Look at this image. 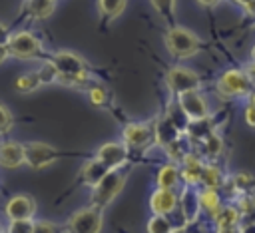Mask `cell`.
Wrapping results in <instances>:
<instances>
[{
	"label": "cell",
	"mask_w": 255,
	"mask_h": 233,
	"mask_svg": "<svg viewBox=\"0 0 255 233\" xmlns=\"http://www.w3.org/2000/svg\"><path fill=\"white\" fill-rule=\"evenodd\" d=\"M58 72V82L66 84V86H82L88 82V66L86 62L68 50L56 52L50 60Z\"/></svg>",
	"instance_id": "1"
},
{
	"label": "cell",
	"mask_w": 255,
	"mask_h": 233,
	"mask_svg": "<svg viewBox=\"0 0 255 233\" xmlns=\"http://www.w3.org/2000/svg\"><path fill=\"white\" fill-rule=\"evenodd\" d=\"M165 46L171 56L189 58L199 50V40L191 30L181 28V26H171L165 34Z\"/></svg>",
	"instance_id": "2"
},
{
	"label": "cell",
	"mask_w": 255,
	"mask_h": 233,
	"mask_svg": "<svg viewBox=\"0 0 255 233\" xmlns=\"http://www.w3.org/2000/svg\"><path fill=\"white\" fill-rule=\"evenodd\" d=\"M6 50H8V56L20 58V60H30V58H38L42 54V42L32 32L20 30L10 36Z\"/></svg>",
	"instance_id": "3"
},
{
	"label": "cell",
	"mask_w": 255,
	"mask_h": 233,
	"mask_svg": "<svg viewBox=\"0 0 255 233\" xmlns=\"http://www.w3.org/2000/svg\"><path fill=\"white\" fill-rule=\"evenodd\" d=\"M102 223H104L102 209L90 205V207H84V209L76 211L68 219L66 233H100Z\"/></svg>",
	"instance_id": "4"
},
{
	"label": "cell",
	"mask_w": 255,
	"mask_h": 233,
	"mask_svg": "<svg viewBox=\"0 0 255 233\" xmlns=\"http://www.w3.org/2000/svg\"><path fill=\"white\" fill-rule=\"evenodd\" d=\"M124 187V175L116 169L110 171L94 189H92V205L98 209H104L106 205H110L114 201V197L122 191Z\"/></svg>",
	"instance_id": "5"
},
{
	"label": "cell",
	"mask_w": 255,
	"mask_h": 233,
	"mask_svg": "<svg viewBox=\"0 0 255 233\" xmlns=\"http://www.w3.org/2000/svg\"><path fill=\"white\" fill-rule=\"evenodd\" d=\"M58 157H60L58 149L52 147L50 143H44V141H28V143H24V159H26V165H30L32 169L48 167Z\"/></svg>",
	"instance_id": "6"
},
{
	"label": "cell",
	"mask_w": 255,
	"mask_h": 233,
	"mask_svg": "<svg viewBox=\"0 0 255 233\" xmlns=\"http://www.w3.org/2000/svg\"><path fill=\"white\" fill-rule=\"evenodd\" d=\"M165 82H167V88L175 96H181L187 92H197V88H199V76L187 68H181V66L171 68L165 76Z\"/></svg>",
	"instance_id": "7"
},
{
	"label": "cell",
	"mask_w": 255,
	"mask_h": 233,
	"mask_svg": "<svg viewBox=\"0 0 255 233\" xmlns=\"http://www.w3.org/2000/svg\"><path fill=\"white\" fill-rule=\"evenodd\" d=\"M249 86H251V82L243 70H227L217 82V92L223 98H233V96L247 94Z\"/></svg>",
	"instance_id": "8"
},
{
	"label": "cell",
	"mask_w": 255,
	"mask_h": 233,
	"mask_svg": "<svg viewBox=\"0 0 255 233\" xmlns=\"http://www.w3.org/2000/svg\"><path fill=\"white\" fill-rule=\"evenodd\" d=\"M4 213H6V217L10 221L32 219L34 213H36V201H34V197H30L26 193H18V195L8 199V203L4 207Z\"/></svg>",
	"instance_id": "9"
},
{
	"label": "cell",
	"mask_w": 255,
	"mask_h": 233,
	"mask_svg": "<svg viewBox=\"0 0 255 233\" xmlns=\"http://www.w3.org/2000/svg\"><path fill=\"white\" fill-rule=\"evenodd\" d=\"M177 104L181 108V112L185 114V117L189 121H199V119H205L207 117V104L203 102V98L197 94V92H187V94H181L177 98Z\"/></svg>",
	"instance_id": "10"
},
{
	"label": "cell",
	"mask_w": 255,
	"mask_h": 233,
	"mask_svg": "<svg viewBox=\"0 0 255 233\" xmlns=\"http://www.w3.org/2000/svg\"><path fill=\"white\" fill-rule=\"evenodd\" d=\"M96 159H100L110 171H116L118 167H122V165L128 161V149H126V145H122V143L108 141V143H104V145L98 149Z\"/></svg>",
	"instance_id": "11"
},
{
	"label": "cell",
	"mask_w": 255,
	"mask_h": 233,
	"mask_svg": "<svg viewBox=\"0 0 255 233\" xmlns=\"http://www.w3.org/2000/svg\"><path fill=\"white\" fill-rule=\"evenodd\" d=\"M179 203V197L173 189H155L149 197V207L153 211V215H169Z\"/></svg>",
	"instance_id": "12"
},
{
	"label": "cell",
	"mask_w": 255,
	"mask_h": 233,
	"mask_svg": "<svg viewBox=\"0 0 255 233\" xmlns=\"http://www.w3.org/2000/svg\"><path fill=\"white\" fill-rule=\"evenodd\" d=\"M24 143L18 141H0V167L16 169L24 165Z\"/></svg>",
	"instance_id": "13"
},
{
	"label": "cell",
	"mask_w": 255,
	"mask_h": 233,
	"mask_svg": "<svg viewBox=\"0 0 255 233\" xmlns=\"http://www.w3.org/2000/svg\"><path fill=\"white\" fill-rule=\"evenodd\" d=\"M151 137H153V131L145 123H128L124 127V141H126V145H129L133 149L147 145L151 141Z\"/></svg>",
	"instance_id": "14"
},
{
	"label": "cell",
	"mask_w": 255,
	"mask_h": 233,
	"mask_svg": "<svg viewBox=\"0 0 255 233\" xmlns=\"http://www.w3.org/2000/svg\"><path fill=\"white\" fill-rule=\"evenodd\" d=\"M108 173H110V169H108L100 159H96V157H94V159H90V161L82 167L80 177H82V181H84L86 185H90V187L94 189V187H96V185H98V183H100Z\"/></svg>",
	"instance_id": "15"
},
{
	"label": "cell",
	"mask_w": 255,
	"mask_h": 233,
	"mask_svg": "<svg viewBox=\"0 0 255 233\" xmlns=\"http://www.w3.org/2000/svg\"><path fill=\"white\" fill-rule=\"evenodd\" d=\"M201 169H203V163L199 161L197 155L193 153H187L181 161V169H179V175L183 177V181L187 185H195L201 181Z\"/></svg>",
	"instance_id": "16"
},
{
	"label": "cell",
	"mask_w": 255,
	"mask_h": 233,
	"mask_svg": "<svg viewBox=\"0 0 255 233\" xmlns=\"http://www.w3.org/2000/svg\"><path fill=\"white\" fill-rule=\"evenodd\" d=\"M177 205H179V209H181V213H183L185 223L195 221L197 215H199V211H201V207H199V195L193 193L189 187L183 189V193L179 195V203H177Z\"/></svg>",
	"instance_id": "17"
},
{
	"label": "cell",
	"mask_w": 255,
	"mask_h": 233,
	"mask_svg": "<svg viewBox=\"0 0 255 233\" xmlns=\"http://www.w3.org/2000/svg\"><path fill=\"white\" fill-rule=\"evenodd\" d=\"M179 129L167 119V117H161L159 121H157V125H155V139H157V143L159 145H163V147H169L171 143H175L177 139H179Z\"/></svg>",
	"instance_id": "18"
},
{
	"label": "cell",
	"mask_w": 255,
	"mask_h": 233,
	"mask_svg": "<svg viewBox=\"0 0 255 233\" xmlns=\"http://www.w3.org/2000/svg\"><path fill=\"white\" fill-rule=\"evenodd\" d=\"M179 167L175 163H165L163 167H159L157 175H155V183L159 189H173L179 181Z\"/></svg>",
	"instance_id": "19"
},
{
	"label": "cell",
	"mask_w": 255,
	"mask_h": 233,
	"mask_svg": "<svg viewBox=\"0 0 255 233\" xmlns=\"http://www.w3.org/2000/svg\"><path fill=\"white\" fill-rule=\"evenodd\" d=\"M56 8V0H26L24 2V10L36 18V20H44L48 18Z\"/></svg>",
	"instance_id": "20"
},
{
	"label": "cell",
	"mask_w": 255,
	"mask_h": 233,
	"mask_svg": "<svg viewBox=\"0 0 255 233\" xmlns=\"http://www.w3.org/2000/svg\"><path fill=\"white\" fill-rule=\"evenodd\" d=\"M199 195V207L203 211H207L211 217H215L221 209V197L217 193V189H209V187H203V191L197 193Z\"/></svg>",
	"instance_id": "21"
},
{
	"label": "cell",
	"mask_w": 255,
	"mask_h": 233,
	"mask_svg": "<svg viewBox=\"0 0 255 233\" xmlns=\"http://www.w3.org/2000/svg\"><path fill=\"white\" fill-rule=\"evenodd\" d=\"M239 217H241V213L237 207H221L213 219H215L217 229H227V227H237Z\"/></svg>",
	"instance_id": "22"
},
{
	"label": "cell",
	"mask_w": 255,
	"mask_h": 233,
	"mask_svg": "<svg viewBox=\"0 0 255 233\" xmlns=\"http://www.w3.org/2000/svg\"><path fill=\"white\" fill-rule=\"evenodd\" d=\"M14 86H16V90H18L20 94H28V92H34V90H38V88L42 86V80H40L38 72H28V74H22V76H18Z\"/></svg>",
	"instance_id": "23"
},
{
	"label": "cell",
	"mask_w": 255,
	"mask_h": 233,
	"mask_svg": "<svg viewBox=\"0 0 255 233\" xmlns=\"http://www.w3.org/2000/svg\"><path fill=\"white\" fill-rule=\"evenodd\" d=\"M201 183L209 189H217L221 183H223V175L219 171V167L215 165H203L201 169Z\"/></svg>",
	"instance_id": "24"
},
{
	"label": "cell",
	"mask_w": 255,
	"mask_h": 233,
	"mask_svg": "<svg viewBox=\"0 0 255 233\" xmlns=\"http://www.w3.org/2000/svg\"><path fill=\"white\" fill-rule=\"evenodd\" d=\"M151 6L155 8V12L169 24V28L173 26V16H175V0H149Z\"/></svg>",
	"instance_id": "25"
},
{
	"label": "cell",
	"mask_w": 255,
	"mask_h": 233,
	"mask_svg": "<svg viewBox=\"0 0 255 233\" xmlns=\"http://www.w3.org/2000/svg\"><path fill=\"white\" fill-rule=\"evenodd\" d=\"M100 12L106 18H116L122 14V10L126 8V0H98Z\"/></svg>",
	"instance_id": "26"
},
{
	"label": "cell",
	"mask_w": 255,
	"mask_h": 233,
	"mask_svg": "<svg viewBox=\"0 0 255 233\" xmlns=\"http://www.w3.org/2000/svg\"><path fill=\"white\" fill-rule=\"evenodd\" d=\"M147 233H173V227L165 215H153L147 221Z\"/></svg>",
	"instance_id": "27"
},
{
	"label": "cell",
	"mask_w": 255,
	"mask_h": 233,
	"mask_svg": "<svg viewBox=\"0 0 255 233\" xmlns=\"http://www.w3.org/2000/svg\"><path fill=\"white\" fill-rule=\"evenodd\" d=\"M203 149H205V153H207L209 157L219 155L221 149H223V141H221V137H219L217 133H211V135L203 141Z\"/></svg>",
	"instance_id": "28"
},
{
	"label": "cell",
	"mask_w": 255,
	"mask_h": 233,
	"mask_svg": "<svg viewBox=\"0 0 255 233\" xmlns=\"http://www.w3.org/2000/svg\"><path fill=\"white\" fill-rule=\"evenodd\" d=\"M36 72H38V76H40L42 84L58 82V72H56V68H54V64H52V62H44Z\"/></svg>",
	"instance_id": "29"
},
{
	"label": "cell",
	"mask_w": 255,
	"mask_h": 233,
	"mask_svg": "<svg viewBox=\"0 0 255 233\" xmlns=\"http://www.w3.org/2000/svg\"><path fill=\"white\" fill-rule=\"evenodd\" d=\"M4 233H34V221L26 219V221H10Z\"/></svg>",
	"instance_id": "30"
},
{
	"label": "cell",
	"mask_w": 255,
	"mask_h": 233,
	"mask_svg": "<svg viewBox=\"0 0 255 233\" xmlns=\"http://www.w3.org/2000/svg\"><path fill=\"white\" fill-rule=\"evenodd\" d=\"M12 125H14V116H12V112H10L4 104H0V135L8 133V131L12 129Z\"/></svg>",
	"instance_id": "31"
},
{
	"label": "cell",
	"mask_w": 255,
	"mask_h": 233,
	"mask_svg": "<svg viewBox=\"0 0 255 233\" xmlns=\"http://www.w3.org/2000/svg\"><path fill=\"white\" fill-rule=\"evenodd\" d=\"M34 233H66V227L52 221H34Z\"/></svg>",
	"instance_id": "32"
},
{
	"label": "cell",
	"mask_w": 255,
	"mask_h": 233,
	"mask_svg": "<svg viewBox=\"0 0 255 233\" xmlns=\"http://www.w3.org/2000/svg\"><path fill=\"white\" fill-rule=\"evenodd\" d=\"M90 102L94 106H104L108 102V92L104 86H92L90 88Z\"/></svg>",
	"instance_id": "33"
},
{
	"label": "cell",
	"mask_w": 255,
	"mask_h": 233,
	"mask_svg": "<svg viewBox=\"0 0 255 233\" xmlns=\"http://www.w3.org/2000/svg\"><path fill=\"white\" fill-rule=\"evenodd\" d=\"M233 183H235V187H237L239 191H247V189H251V187L255 185V179H253L249 173H237V175L233 177Z\"/></svg>",
	"instance_id": "34"
},
{
	"label": "cell",
	"mask_w": 255,
	"mask_h": 233,
	"mask_svg": "<svg viewBox=\"0 0 255 233\" xmlns=\"http://www.w3.org/2000/svg\"><path fill=\"white\" fill-rule=\"evenodd\" d=\"M239 213H249L251 209H255V199L253 197H249V195H245V197H241V201H239Z\"/></svg>",
	"instance_id": "35"
},
{
	"label": "cell",
	"mask_w": 255,
	"mask_h": 233,
	"mask_svg": "<svg viewBox=\"0 0 255 233\" xmlns=\"http://www.w3.org/2000/svg\"><path fill=\"white\" fill-rule=\"evenodd\" d=\"M245 121H247V125L255 127V106H251V104L245 108Z\"/></svg>",
	"instance_id": "36"
},
{
	"label": "cell",
	"mask_w": 255,
	"mask_h": 233,
	"mask_svg": "<svg viewBox=\"0 0 255 233\" xmlns=\"http://www.w3.org/2000/svg\"><path fill=\"white\" fill-rule=\"evenodd\" d=\"M10 36H12V34L8 32V28L0 22V46H6V44H8V40H10Z\"/></svg>",
	"instance_id": "37"
},
{
	"label": "cell",
	"mask_w": 255,
	"mask_h": 233,
	"mask_svg": "<svg viewBox=\"0 0 255 233\" xmlns=\"http://www.w3.org/2000/svg\"><path fill=\"white\" fill-rule=\"evenodd\" d=\"M243 72H245V76L249 78V82H251V84H255V64H249Z\"/></svg>",
	"instance_id": "38"
},
{
	"label": "cell",
	"mask_w": 255,
	"mask_h": 233,
	"mask_svg": "<svg viewBox=\"0 0 255 233\" xmlns=\"http://www.w3.org/2000/svg\"><path fill=\"white\" fill-rule=\"evenodd\" d=\"M217 233H243V229L237 225V227H227V229H217Z\"/></svg>",
	"instance_id": "39"
},
{
	"label": "cell",
	"mask_w": 255,
	"mask_h": 233,
	"mask_svg": "<svg viewBox=\"0 0 255 233\" xmlns=\"http://www.w3.org/2000/svg\"><path fill=\"white\" fill-rule=\"evenodd\" d=\"M6 58H8V50H6V46H0V64H2Z\"/></svg>",
	"instance_id": "40"
},
{
	"label": "cell",
	"mask_w": 255,
	"mask_h": 233,
	"mask_svg": "<svg viewBox=\"0 0 255 233\" xmlns=\"http://www.w3.org/2000/svg\"><path fill=\"white\" fill-rule=\"evenodd\" d=\"M197 2H199L201 6H215L219 0H197Z\"/></svg>",
	"instance_id": "41"
},
{
	"label": "cell",
	"mask_w": 255,
	"mask_h": 233,
	"mask_svg": "<svg viewBox=\"0 0 255 233\" xmlns=\"http://www.w3.org/2000/svg\"><path fill=\"white\" fill-rule=\"evenodd\" d=\"M235 2H237V4H241V6H245V8H247V6H249V4H251V2H255V0H235Z\"/></svg>",
	"instance_id": "42"
},
{
	"label": "cell",
	"mask_w": 255,
	"mask_h": 233,
	"mask_svg": "<svg viewBox=\"0 0 255 233\" xmlns=\"http://www.w3.org/2000/svg\"><path fill=\"white\" fill-rule=\"evenodd\" d=\"M247 10H249V12H251V14H255V2H251V4H249V6H247Z\"/></svg>",
	"instance_id": "43"
},
{
	"label": "cell",
	"mask_w": 255,
	"mask_h": 233,
	"mask_svg": "<svg viewBox=\"0 0 255 233\" xmlns=\"http://www.w3.org/2000/svg\"><path fill=\"white\" fill-rule=\"evenodd\" d=\"M251 60H253V64H255V46H253V50H251Z\"/></svg>",
	"instance_id": "44"
},
{
	"label": "cell",
	"mask_w": 255,
	"mask_h": 233,
	"mask_svg": "<svg viewBox=\"0 0 255 233\" xmlns=\"http://www.w3.org/2000/svg\"><path fill=\"white\" fill-rule=\"evenodd\" d=\"M251 106H255V94L251 96Z\"/></svg>",
	"instance_id": "45"
},
{
	"label": "cell",
	"mask_w": 255,
	"mask_h": 233,
	"mask_svg": "<svg viewBox=\"0 0 255 233\" xmlns=\"http://www.w3.org/2000/svg\"><path fill=\"white\" fill-rule=\"evenodd\" d=\"M173 233H183V231H173Z\"/></svg>",
	"instance_id": "46"
}]
</instances>
